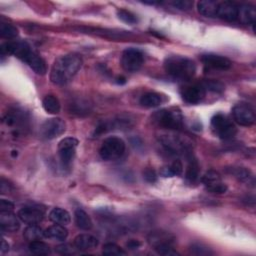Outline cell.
<instances>
[{
	"mask_svg": "<svg viewBox=\"0 0 256 256\" xmlns=\"http://www.w3.org/2000/svg\"><path fill=\"white\" fill-rule=\"evenodd\" d=\"M83 64L82 57L76 53H69L57 58L50 72V79L56 85H65L72 80Z\"/></svg>",
	"mask_w": 256,
	"mask_h": 256,
	"instance_id": "6da1fadb",
	"label": "cell"
},
{
	"mask_svg": "<svg viewBox=\"0 0 256 256\" xmlns=\"http://www.w3.org/2000/svg\"><path fill=\"white\" fill-rule=\"evenodd\" d=\"M1 55H14L27 65H29L39 75H44L47 71L46 64L44 60L35 52L32 50L30 45L24 41L16 42H6L1 45Z\"/></svg>",
	"mask_w": 256,
	"mask_h": 256,
	"instance_id": "7a4b0ae2",
	"label": "cell"
},
{
	"mask_svg": "<svg viewBox=\"0 0 256 256\" xmlns=\"http://www.w3.org/2000/svg\"><path fill=\"white\" fill-rule=\"evenodd\" d=\"M164 69L168 75L175 79L188 81L194 76L196 65L193 60L184 56H169L164 61Z\"/></svg>",
	"mask_w": 256,
	"mask_h": 256,
	"instance_id": "3957f363",
	"label": "cell"
},
{
	"mask_svg": "<svg viewBox=\"0 0 256 256\" xmlns=\"http://www.w3.org/2000/svg\"><path fill=\"white\" fill-rule=\"evenodd\" d=\"M153 121L160 127L166 129L178 130L183 126V116L178 108H166L155 112Z\"/></svg>",
	"mask_w": 256,
	"mask_h": 256,
	"instance_id": "277c9868",
	"label": "cell"
},
{
	"mask_svg": "<svg viewBox=\"0 0 256 256\" xmlns=\"http://www.w3.org/2000/svg\"><path fill=\"white\" fill-rule=\"evenodd\" d=\"M211 129L213 133L223 140H228L236 134L234 123L222 113L215 114L211 119Z\"/></svg>",
	"mask_w": 256,
	"mask_h": 256,
	"instance_id": "5b68a950",
	"label": "cell"
},
{
	"mask_svg": "<svg viewBox=\"0 0 256 256\" xmlns=\"http://www.w3.org/2000/svg\"><path fill=\"white\" fill-rule=\"evenodd\" d=\"M125 152V142L117 136H110L104 139L99 149V154L103 160L113 161L119 159Z\"/></svg>",
	"mask_w": 256,
	"mask_h": 256,
	"instance_id": "8992f818",
	"label": "cell"
},
{
	"mask_svg": "<svg viewBox=\"0 0 256 256\" xmlns=\"http://www.w3.org/2000/svg\"><path fill=\"white\" fill-rule=\"evenodd\" d=\"M144 63L143 53L136 48H128L123 51L121 56V66L125 71L136 72Z\"/></svg>",
	"mask_w": 256,
	"mask_h": 256,
	"instance_id": "52a82bcc",
	"label": "cell"
},
{
	"mask_svg": "<svg viewBox=\"0 0 256 256\" xmlns=\"http://www.w3.org/2000/svg\"><path fill=\"white\" fill-rule=\"evenodd\" d=\"M78 143V140L74 137L64 138L58 143V154L61 164L64 167H68L71 164Z\"/></svg>",
	"mask_w": 256,
	"mask_h": 256,
	"instance_id": "ba28073f",
	"label": "cell"
},
{
	"mask_svg": "<svg viewBox=\"0 0 256 256\" xmlns=\"http://www.w3.org/2000/svg\"><path fill=\"white\" fill-rule=\"evenodd\" d=\"M66 130V124L61 118L47 119L40 127V133L43 138L51 140L62 135Z\"/></svg>",
	"mask_w": 256,
	"mask_h": 256,
	"instance_id": "9c48e42d",
	"label": "cell"
},
{
	"mask_svg": "<svg viewBox=\"0 0 256 256\" xmlns=\"http://www.w3.org/2000/svg\"><path fill=\"white\" fill-rule=\"evenodd\" d=\"M234 120L241 126H251L255 122V112L248 103H238L232 109Z\"/></svg>",
	"mask_w": 256,
	"mask_h": 256,
	"instance_id": "30bf717a",
	"label": "cell"
},
{
	"mask_svg": "<svg viewBox=\"0 0 256 256\" xmlns=\"http://www.w3.org/2000/svg\"><path fill=\"white\" fill-rule=\"evenodd\" d=\"M202 183L206 187V189L210 193L214 194H223L227 191V186L225 183H223L219 173L214 170L207 171L201 178Z\"/></svg>",
	"mask_w": 256,
	"mask_h": 256,
	"instance_id": "8fae6325",
	"label": "cell"
},
{
	"mask_svg": "<svg viewBox=\"0 0 256 256\" xmlns=\"http://www.w3.org/2000/svg\"><path fill=\"white\" fill-rule=\"evenodd\" d=\"M205 95L206 90L201 82L185 86L181 90L182 99L189 104L200 103L204 99Z\"/></svg>",
	"mask_w": 256,
	"mask_h": 256,
	"instance_id": "7c38bea8",
	"label": "cell"
},
{
	"mask_svg": "<svg viewBox=\"0 0 256 256\" xmlns=\"http://www.w3.org/2000/svg\"><path fill=\"white\" fill-rule=\"evenodd\" d=\"M147 241L150 244V246H152L156 251L157 249H160L162 247L173 246L176 241V238L170 232L163 230H154L150 232L147 236Z\"/></svg>",
	"mask_w": 256,
	"mask_h": 256,
	"instance_id": "4fadbf2b",
	"label": "cell"
},
{
	"mask_svg": "<svg viewBox=\"0 0 256 256\" xmlns=\"http://www.w3.org/2000/svg\"><path fill=\"white\" fill-rule=\"evenodd\" d=\"M45 211L39 206H24L18 211V217L20 221L28 225H34L40 223L44 218Z\"/></svg>",
	"mask_w": 256,
	"mask_h": 256,
	"instance_id": "5bb4252c",
	"label": "cell"
},
{
	"mask_svg": "<svg viewBox=\"0 0 256 256\" xmlns=\"http://www.w3.org/2000/svg\"><path fill=\"white\" fill-rule=\"evenodd\" d=\"M201 60L205 67H207L208 69L225 71L228 70L232 65L231 61L227 57H224L217 54H211V53L204 54L202 55Z\"/></svg>",
	"mask_w": 256,
	"mask_h": 256,
	"instance_id": "9a60e30c",
	"label": "cell"
},
{
	"mask_svg": "<svg viewBox=\"0 0 256 256\" xmlns=\"http://www.w3.org/2000/svg\"><path fill=\"white\" fill-rule=\"evenodd\" d=\"M239 5L232 1H222L218 2L216 17L226 21H236L238 20Z\"/></svg>",
	"mask_w": 256,
	"mask_h": 256,
	"instance_id": "2e32d148",
	"label": "cell"
},
{
	"mask_svg": "<svg viewBox=\"0 0 256 256\" xmlns=\"http://www.w3.org/2000/svg\"><path fill=\"white\" fill-rule=\"evenodd\" d=\"M19 217L11 211H1L0 213V227L2 232H16L20 228Z\"/></svg>",
	"mask_w": 256,
	"mask_h": 256,
	"instance_id": "e0dca14e",
	"label": "cell"
},
{
	"mask_svg": "<svg viewBox=\"0 0 256 256\" xmlns=\"http://www.w3.org/2000/svg\"><path fill=\"white\" fill-rule=\"evenodd\" d=\"M98 239L90 234H79L74 239V246L79 250H90L98 246Z\"/></svg>",
	"mask_w": 256,
	"mask_h": 256,
	"instance_id": "ac0fdd59",
	"label": "cell"
},
{
	"mask_svg": "<svg viewBox=\"0 0 256 256\" xmlns=\"http://www.w3.org/2000/svg\"><path fill=\"white\" fill-rule=\"evenodd\" d=\"M68 236V230L64 227V225L55 224L44 230V237L56 241H64Z\"/></svg>",
	"mask_w": 256,
	"mask_h": 256,
	"instance_id": "d6986e66",
	"label": "cell"
},
{
	"mask_svg": "<svg viewBox=\"0 0 256 256\" xmlns=\"http://www.w3.org/2000/svg\"><path fill=\"white\" fill-rule=\"evenodd\" d=\"M49 219L55 224H60V225H68L71 221V216L68 211L59 207L53 208L49 213Z\"/></svg>",
	"mask_w": 256,
	"mask_h": 256,
	"instance_id": "ffe728a7",
	"label": "cell"
},
{
	"mask_svg": "<svg viewBox=\"0 0 256 256\" xmlns=\"http://www.w3.org/2000/svg\"><path fill=\"white\" fill-rule=\"evenodd\" d=\"M218 1L214 0H202L197 3L198 12L205 17H216Z\"/></svg>",
	"mask_w": 256,
	"mask_h": 256,
	"instance_id": "44dd1931",
	"label": "cell"
},
{
	"mask_svg": "<svg viewBox=\"0 0 256 256\" xmlns=\"http://www.w3.org/2000/svg\"><path fill=\"white\" fill-rule=\"evenodd\" d=\"M238 20L244 24H254L256 20V10L253 6L248 4H243L239 6Z\"/></svg>",
	"mask_w": 256,
	"mask_h": 256,
	"instance_id": "7402d4cb",
	"label": "cell"
},
{
	"mask_svg": "<svg viewBox=\"0 0 256 256\" xmlns=\"http://www.w3.org/2000/svg\"><path fill=\"white\" fill-rule=\"evenodd\" d=\"M140 104L146 108L157 107L163 102L162 96L156 92H147L143 94L140 98Z\"/></svg>",
	"mask_w": 256,
	"mask_h": 256,
	"instance_id": "603a6c76",
	"label": "cell"
},
{
	"mask_svg": "<svg viewBox=\"0 0 256 256\" xmlns=\"http://www.w3.org/2000/svg\"><path fill=\"white\" fill-rule=\"evenodd\" d=\"M75 222H76V225L82 229V230H90L93 226V223L92 220L90 218V216L82 209H76L75 213Z\"/></svg>",
	"mask_w": 256,
	"mask_h": 256,
	"instance_id": "cb8c5ba5",
	"label": "cell"
},
{
	"mask_svg": "<svg viewBox=\"0 0 256 256\" xmlns=\"http://www.w3.org/2000/svg\"><path fill=\"white\" fill-rule=\"evenodd\" d=\"M188 160H189V163H188V166L186 169L185 177L189 182L194 183L199 178V165H198L197 160L194 159L192 156H190Z\"/></svg>",
	"mask_w": 256,
	"mask_h": 256,
	"instance_id": "d4e9b609",
	"label": "cell"
},
{
	"mask_svg": "<svg viewBox=\"0 0 256 256\" xmlns=\"http://www.w3.org/2000/svg\"><path fill=\"white\" fill-rule=\"evenodd\" d=\"M23 236L26 240L30 242L40 240L42 237H44V231L41 229V227L37 225V224H34V225H28L23 232Z\"/></svg>",
	"mask_w": 256,
	"mask_h": 256,
	"instance_id": "484cf974",
	"label": "cell"
},
{
	"mask_svg": "<svg viewBox=\"0 0 256 256\" xmlns=\"http://www.w3.org/2000/svg\"><path fill=\"white\" fill-rule=\"evenodd\" d=\"M42 106L50 114H57L60 111L59 100L54 95H46L42 101Z\"/></svg>",
	"mask_w": 256,
	"mask_h": 256,
	"instance_id": "4316f807",
	"label": "cell"
},
{
	"mask_svg": "<svg viewBox=\"0 0 256 256\" xmlns=\"http://www.w3.org/2000/svg\"><path fill=\"white\" fill-rule=\"evenodd\" d=\"M28 248L32 254L35 255H48L51 253L50 247L40 240L31 241Z\"/></svg>",
	"mask_w": 256,
	"mask_h": 256,
	"instance_id": "83f0119b",
	"label": "cell"
},
{
	"mask_svg": "<svg viewBox=\"0 0 256 256\" xmlns=\"http://www.w3.org/2000/svg\"><path fill=\"white\" fill-rule=\"evenodd\" d=\"M0 35L5 39H13L18 35V29L9 23L0 24Z\"/></svg>",
	"mask_w": 256,
	"mask_h": 256,
	"instance_id": "f1b7e54d",
	"label": "cell"
},
{
	"mask_svg": "<svg viewBox=\"0 0 256 256\" xmlns=\"http://www.w3.org/2000/svg\"><path fill=\"white\" fill-rule=\"evenodd\" d=\"M231 172L233 173V175L240 181L242 182H246V183H253L254 182V177L251 173L250 170L244 168V167H237V168H233L231 170Z\"/></svg>",
	"mask_w": 256,
	"mask_h": 256,
	"instance_id": "f546056e",
	"label": "cell"
},
{
	"mask_svg": "<svg viewBox=\"0 0 256 256\" xmlns=\"http://www.w3.org/2000/svg\"><path fill=\"white\" fill-rule=\"evenodd\" d=\"M117 16L120 20L127 24H136L138 22V19L135 14H133L131 11L126 9H119L117 11Z\"/></svg>",
	"mask_w": 256,
	"mask_h": 256,
	"instance_id": "4dcf8cb0",
	"label": "cell"
},
{
	"mask_svg": "<svg viewBox=\"0 0 256 256\" xmlns=\"http://www.w3.org/2000/svg\"><path fill=\"white\" fill-rule=\"evenodd\" d=\"M105 255H125L126 252L115 243H106L102 250Z\"/></svg>",
	"mask_w": 256,
	"mask_h": 256,
	"instance_id": "1f68e13d",
	"label": "cell"
},
{
	"mask_svg": "<svg viewBox=\"0 0 256 256\" xmlns=\"http://www.w3.org/2000/svg\"><path fill=\"white\" fill-rule=\"evenodd\" d=\"M206 91L212 92H222L224 90V86L215 80H204L201 82Z\"/></svg>",
	"mask_w": 256,
	"mask_h": 256,
	"instance_id": "d6a6232c",
	"label": "cell"
},
{
	"mask_svg": "<svg viewBox=\"0 0 256 256\" xmlns=\"http://www.w3.org/2000/svg\"><path fill=\"white\" fill-rule=\"evenodd\" d=\"M191 253L195 255H212L213 252L206 246L202 244H193L190 248Z\"/></svg>",
	"mask_w": 256,
	"mask_h": 256,
	"instance_id": "836d02e7",
	"label": "cell"
},
{
	"mask_svg": "<svg viewBox=\"0 0 256 256\" xmlns=\"http://www.w3.org/2000/svg\"><path fill=\"white\" fill-rule=\"evenodd\" d=\"M168 167H169V169L171 171L172 176H179L183 172V165L179 161V160H175V161Z\"/></svg>",
	"mask_w": 256,
	"mask_h": 256,
	"instance_id": "e575fe53",
	"label": "cell"
},
{
	"mask_svg": "<svg viewBox=\"0 0 256 256\" xmlns=\"http://www.w3.org/2000/svg\"><path fill=\"white\" fill-rule=\"evenodd\" d=\"M143 178L149 182V183H154L156 182L157 180V174L155 172L154 169L152 168H146L144 171H143Z\"/></svg>",
	"mask_w": 256,
	"mask_h": 256,
	"instance_id": "d590c367",
	"label": "cell"
},
{
	"mask_svg": "<svg viewBox=\"0 0 256 256\" xmlns=\"http://www.w3.org/2000/svg\"><path fill=\"white\" fill-rule=\"evenodd\" d=\"M171 4L180 10H189V9H191L192 5H193V3H192L191 1H187V0H184V1L183 0H179V1H173Z\"/></svg>",
	"mask_w": 256,
	"mask_h": 256,
	"instance_id": "8d00e7d4",
	"label": "cell"
},
{
	"mask_svg": "<svg viewBox=\"0 0 256 256\" xmlns=\"http://www.w3.org/2000/svg\"><path fill=\"white\" fill-rule=\"evenodd\" d=\"M14 208V204L8 200L2 199L0 201V209L1 211H12Z\"/></svg>",
	"mask_w": 256,
	"mask_h": 256,
	"instance_id": "74e56055",
	"label": "cell"
},
{
	"mask_svg": "<svg viewBox=\"0 0 256 256\" xmlns=\"http://www.w3.org/2000/svg\"><path fill=\"white\" fill-rule=\"evenodd\" d=\"M126 246L128 249L130 250H135V249H138L140 246H141V243L138 241V240H135V239H131L128 241L126 243Z\"/></svg>",
	"mask_w": 256,
	"mask_h": 256,
	"instance_id": "f35d334b",
	"label": "cell"
},
{
	"mask_svg": "<svg viewBox=\"0 0 256 256\" xmlns=\"http://www.w3.org/2000/svg\"><path fill=\"white\" fill-rule=\"evenodd\" d=\"M9 191V187H8V183L5 182L4 179L1 180V192L4 194V193H7V192Z\"/></svg>",
	"mask_w": 256,
	"mask_h": 256,
	"instance_id": "ab89813d",
	"label": "cell"
},
{
	"mask_svg": "<svg viewBox=\"0 0 256 256\" xmlns=\"http://www.w3.org/2000/svg\"><path fill=\"white\" fill-rule=\"evenodd\" d=\"M8 250H9L8 243L5 241V239H2V242H1V253H5Z\"/></svg>",
	"mask_w": 256,
	"mask_h": 256,
	"instance_id": "60d3db41",
	"label": "cell"
},
{
	"mask_svg": "<svg viewBox=\"0 0 256 256\" xmlns=\"http://www.w3.org/2000/svg\"><path fill=\"white\" fill-rule=\"evenodd\" d=\"M117 82H118L119 84H123V83L126 82V80H125V78H123V77H119V78L117 79Z\"/></svg>",
	"mask_w": 256,
	"mask_h": 256,
	"instance_id": "b9f144b4",
	"label": "cell"
}]
</instances>
